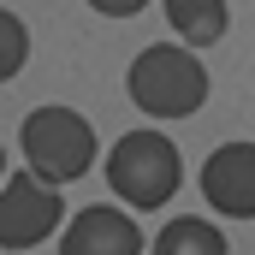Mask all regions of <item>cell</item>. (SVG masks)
<instances>
[{
  "label": "cell",
  "mask_w": 255,
  "mask_h": 255,
  "mask_svg": "<svg viewBox=\"0 0 255 255\" xmlns=\"http://www.w3.org/2000/svg\"><path fill=\"white\" fill-rule=\"evenodd\" d=\"M125 89L148 119H190L196 107L208 101V65L196 60V48L154 42V48H142L130 60Z\"/></svg>",
  "instance_id": "1"
},
{
  "label": "cell",
  "mask_w": 255,
  "mask_h": 255,
  "mask_svg": "<svg viewBox=\"0 0 255 255\" xmlns=\"http://www.w3.org/2000/svg\"><path fill=\"white\" fill-rule=\"evenodd\" d=\"M178 178H184L178 142L160 136V130H130L107 154V190L125 196L130 208H160L166 196L178 190Z\"/></svg>",
  "instance_id": "2"
},
{
  "label": "cell",
  "mask_w": 255,
  "mask_h": 255,
  "mask_svg": "<svg viewBox=\"0 0 255 255\" xmlns=\"http://www.w3.org/2000/svg\"><path fill=\"white\" fill-rule=\"evenodd\" d=\"M18 142H24L30 172L48 178V184H71V178H83L95 166V130L71 107H36L24 119V130H18Z\"/></svg>",
  "instance_id": "3"
},
{
  "label": "cell",
  "mask_w": 255,
  "mask_h": 255,
  "mask_svg": "<svg viewBox=\"0 0 255 255\" xmlns=\"http://www.w3.org/2000/svg\"><path fill=\"white\" fill-rule=\"evenodd\" d=\"M60 190L36 172H12L0 184V250H36L60 232Z\"/></svg>",
  "instance_id": "4"
},
{
  "label": "cell",
  "mask_w": 255,
  "mask_h": 255,
  "mask_svg": "<svg viewBox=\"0 0 255 255\" xmlns=\"http://www.w3.org/2000/svg\"><path fill=\"white\" fill-rule=\"evenodd\" d=\"M202 196L226 220H255V142H220L202 160Z\"/></svg>",
  "instance_id": "5"
},
{
  "label": "cell",
  "mask_w": 255,
  "mask_h": 255,
  "mask_svg": "<svg viewBox=\"0 0 255 255\" xmlns=\"http://www.w3.org/2000/svg\"><path fill=\"white\" fill-rule=\"evenodd\" d=\"M60 255H142V232H136L130 214L95 202V208H83V214L65 220Z\"/></svg>",
  "instance_id": "6"
},
{
  "label": "cell",
  "mask_w": 255,
  "mask_h": 255,
  "mask_svg": "<svg viewBox=\"0 0 255 255\" xmlns=\"http://www.w3.org/2000/svg\"><path fill=\"white\" fill-rule=\"evenodd\" d=\"M166 18H172L184 48H214L226 36V24H232L226 0H166Z\"/></svg>",
  "instance_id": "7"
},
{
  "label": "cell",
  "mask_w": 255,
  "mask_h": 255,
  "mask_svg": "<svg viewBox=\"0 0 255 255\" xmlns=\"http://www.w3.org/2000/svg\"><path fill=\"white\" fill-rule=\"evenodd\" d=\"M148 255H226V238H220V226L184 214V220L160 226V238L148 244Z\"/></svg>",
  "instance_id": "8"
},
{
  "label": "cell",
  "mask_w": 255,
  "mask_h": 255,
  "mask_svg": "<svg viewBox=\"0 0 255 255\" xmlns=\"http://www.w3.org/2000/svg\"><path fill=\"white\" fill-rule=\"evenodd\" d=\"M24 60H30V30H24V18H18V12H6V6H0V83H6V77H18Z\"/></svg>",
  "instance_id": "9"
},
{
  "label": "cell",
  "mask_w": 255,
  "mask_h": 255,
  "mask_svg": "<svg viewBox=\"0 0 255 255\" xmlns=\"http://www.w3.org/2000/svg\"><path fill=\"white\" fill-rule=\"evenodd\" d=\"M95 12H107V18H130V12H142L148 0H89Z\"/></svg>",
  "instance_id": "10"
},
{
  "label": "cell",
  "mask_w": 255,
  "mask_h": 255,
  "mask_svg": "<svg viewBox=\"0 0 255 255\" xmlns=\"http://www.w3.org/2000/svg\"><path fill=\"white\" fill-rule=\"evenodd\" d=\"M0 178H6V148H0Z\"/></svg>",
  "instance_id": "11"
}]
</instances>
